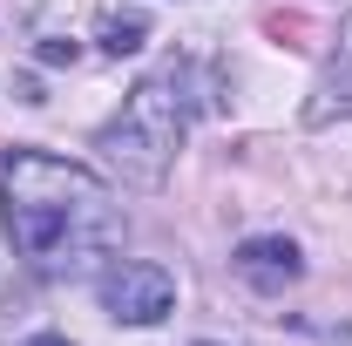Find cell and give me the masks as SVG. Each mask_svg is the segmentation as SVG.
<instances>
[{
    "instance_id": "obj_1",
    "label": "cell",
    "mask_w": 352,
    "mask_h": 346,
    "mask_svg": "<svg viewBox=\"0 0 352 346\" xmlns=\"http://www.w3.org/2000/svg\"><path fill=\"white\" fill-rule=\"evenodd\" d=\"M0 224L14 238V252L34 272H82L88 258H102L122 231V204L95 170L47 156V150H7L0 170Z\"/></svg>"
},
{
    "instance_id": "obj_2",
    "label": "cell",
    "mask_w": 352,
    "mask_h": 346,
    "mask_svg": "<svg viewBox=\"0 0 352 346\" xmlns=\"http://www.w3.org/2000/svg\"><path fill=\"white\" fill-rule=\"evenodd\" d=\"M190 82H197L190 61H170V68L142 75L129 88V102H122V116L102 130V156L129 176V183H163V170L176 163V150L190 136V116H197Z\"/></svg>"
},
{
    "instance_id": "obj_3",
    "label": "cell",
    "mask_w": 352,
    "mask_h": 346,
    "mask_svg": "<svg viewBox=\"0 0 352 346\" xmlns=\"http://www.w3.org/2000/svg\"><path fill=\"white\" fill-rule=\"evenodd\" d=\"M102 305H109V319H122V326H156L176 305V278L156 258H122V265L102 272Z\"/></svg>"
},
{
    "instance_id": "obj_4",
    "label": "cell",
    "mask_w": 352,
    "mask_h": 346,
    "mask_svg": "<svg viewBox=\"0 0 352 346\" xmlns=\"http://www.w3.org/2000/svg\"><path fill=\"white\" fill-rule=\"evenodd\" d=\"M230 265H237V278H244L251 292H264V299H278V292H292V285L305 278V258H298L292 238H244Z\"/></svg>"
},
{
    "instance_id": "obj_5",
    "label": "cell",
    "mask_w": 352,
    "mask_h": 346,
    "mask_svg": "<svg viewBox=\"0 0 352 346\" xmlns=\"http://www.w3.org/2000/svg\"><path fill=\"white\" fill-rule=\"evenodd\" d=\"M311 123H332V116H352V14L332 34V54H325V75H318V95L305 109Z\"/></svg>"
},
{
    "instance_id": "obj_6",
    "label": "cell",
    "mask_w": 352,
    "mask_h": 346,
    "mask_svg": "<svg viewBox=\"0 0 352 346\" xmlns=\"http://www.w3.org/2000/svg\"><path fill=\"white\" fill-rule=\"evenodd\" d=\"M142 34H149V21H142V14H102V28H95L102 54H135Z\"/></svg>"
},
{
    "instance_id": "obj_7",
    "label": "cell",
    "mask_w": 352,
    "mask_h": 346,
    "mask_svg": "<svg viewBox=\"0 0 352 346\" xmlns=\"http://www.w3.org/2000/svg\"><path fill=\"white\" fill-rule=\"evenodd\" d=\"M41 61H75V41H41Z\"/></svg>"
},
{
    "instance_id": "obj_8",
    "label": "cell",
    "mask_w": 352,
    "mask_h": 346,
    "mask_svg": "<svg viewBox=\"0 0 352 346\" xmlns=\"http://www.w3.org/2000/svg\"><path fill=\"white\" fill-rule=\"evenodd\" d=\"M28 346H68V340H61V333H34Z\"/></svg>"
}]
</instances>
